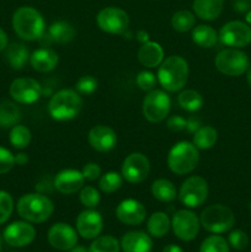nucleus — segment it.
I'll return each mask as SVG.
<instances>
[{
  "mask_svg": "<svg viewBox=\"0 0 251 252\" xmlns=\"http://www.w3.org/2000/svg\"><path fill=\"white\" fill-rule=\"evenodd\" d=\"M189 69L186 59L181 56H170L161 62L157 78L161 88L167 93H179L185 88Z\"/></svg>",
  "mask_w": 251,
  "mask_h": 252,
  "instance_id": "obj_1",
  "label": "nucleus"
},
{
  "mask_svg": "<svg viewBox=\"0 0 251 252\" xmlns=\"http://www.w3.org/2000/svg\"><path fill=\"white\" fill-rule=\"evenodd\" d=\"M12 27L15 33L24 41H37L43 37L46 24L38 10L21 6L12 15Z\"/></svg>",
  "mask_w": 251,
  "mask_h": 252,
  "instance_id": "obj_2",
  "label": "nucleus"
},
{
  "mask_svg": "<svg viewBox=\"0 0 251 252\" xmlns=\"http://www.w3.org/2000/svg\"><path fill=\"white\" fill-rule=\"evenodd\" d=\"M83 108V97L76 90L62 89L53 94L48 102V113L54 121H70Z\"/></svg>",
  "mask_w": 251,
  "mask_h": 252,
  "instance_id": "obj_3",
  "label": "nucleus"
},
{
  "mask_svg": "<svg viewBox=\"0 0 251 252\" xmlns=\"http://www.w3.org/2000/svg\"><path fill=\"white\" fill-rule=\"evenodd\" d=\"M53 212V202L41 193L24 194L17 202V213L30 223H44L51 218Z\"/></svg>",
  "mask_w": 251,
  "mask_h": 252,
  "instance_id": "obj_4",
  "label": "nucleus"
},
{
  "mask_svg": "<svg viewBox=\"0 0 251 252\" xmlns=\"http://www.w3.org/2000/svg\"><path fill=\"white\" fill-rule=\"evenodd\" d=\"M199 161L198 149L193 143H176L167 154V166L174 174L187 175L193 171Z\"/></svg>",
  "mask_w": 251,
  "mask_h": 252,
  "instance_id": "obj_5",
  "label": "nucleus"
},
{
  "mask_svg": "<svg viewBox=\"0 0 251 252\" xmlns=\"http://www.w3.org/2000/svg\"><path fill=\"white\" fill-rule=\"evenodd\" d=\"M201 225L213 234H223L230 230L235 224V216L224 204H212L204 208L199 217Z\"/></svg>",
  "mask_w": 251,
  "mask_h": 252,
  "instance_id": "obj_6",
  "label": "nucleus"
},
{
  "mask_svg": "<svg viewBox=\"0 0 251 252\" xmlns=\"http://www.w3.org/2000/svg\"><path fill=\"white\" fill-rule=\"evenodd\" d=\"M217 69L228 76L243 75L250 68V59L245 52L239 48H226L219 52L216 57Z\"/></svg>",
  "mask_w": 251,
  "mask_h": 252,
  "instance_id": "obj_7",
  "label": "nucleus"
},
{
  "mask_svg": "<svg viewBox=\"0 0 251 252\" xmlns=\"http://www.w3.org/2000/svg\"><path fill=\"white\" fill-rule=\"evenodd\" d=\"M171 100L164 90L149 91L142 103V112L145 120L152 123H160L169 116Z\"/></svg>",
  "mask_w": 251,
  "mask_h": 252,
  "instance_id": "obj_8",
  "label": "nucleus"
},
{
  "mask_svg": "<svg viewBox=\"0 0 251 252\" xmlns=\"http://www.w3.org/2000/svg\"><path fill=\"white\" fill-rule=\"evenodd\" d=\"M209 189L206 180L201 176H189L182 182L179 191V199L184 206L188 208H197L206 202Z\"/></svg>",
  "mask_w": 251,
  "mask_h": 252,
  "instance_id": "obj_9",
  "label": "nucleus"
},
{
  "mask_svg": "<svg viewBox=\"0 0 251 252\" xmlns=\"http://www.w3.org/2000/svg\"><path fill=\"white\" fill-rule=\"evenodd\" d=\"M96 22L101 31L111 34H125L129 26V16L121 7L107 6L100 10Z\"/></svg>",
  "mask_w": 251,
  "mask_h": 252,
  "instance_id": "obj_10",
  "label": "nucleus"
},
{
  "mask_svg": "<svg viewBox=\"0 0 251 252\" xmlns=\"http://www.w3.org/2000/svg\"><path fill=\"white\" fill-rule=\"evenodd\" d=\"M201 221L199 218L188 209H181L174 214L171 219V228L175 236L181 241H192L199 233Z\"/></svg>",
  "mask_w": 251,
  "mask_h": 252,
  "instance_id": "obj_11",
  "label": "nucleus"
},
{
  "mask_svg": "<svg viewBox=\"0 0 251 252\" xmlns=\"http://www.w3.org/2000/svg\"><path fill=\"white\" fill-rule=\"evenodd\" d=\"M218 37L225 46L241 48L251 43V27L243 21H229L221 26Z\"/></svg>",
  "mask_w": 251,
  "mask_h": 252,
  "instance_id": "obj_12",
  "label": "nucleus"
},
{
  "mask_svg": "<svg viewBox=\"0 0 251 252\" xmlns=\"http://www.w3.org/2000/svg\"><path fill=\"white\" fill-rule=\"evenodd\" d=\"M150 172L149 159L143 153H130L123 160L121 175L129 184H140Z\"/></svg>",
  "mask_w": 251,
  "mask_h": 252,
  "instance_id": "obj_13",
  "label": "nucleus"
},
{
  "mask_svg": "<svg viewBox=\"0 0 251 252\" xmlns=\"http://www.w3.org/2000/svg\"><path fill=\"white\" fill-rule=\"evenodd\" d=\"M42 86L33 78H17L11 83L9 94L14 101L24 105L33 103L42 96Z\"/></svg>",
  "mask_w": 251,
  "mask_h": 252,
  "instance_id": "obj_14",
  "label": "nucleus"
},
{
  "mask_svg": "<svg viewBox=\"0 0 251 252\" xmlns=\"http://www.w3.org/2000/svg\"><path fill=\"white\" fill-rule=\"evenodd\" d=\"M2 238L5 243L12 248H24L34 240L36 229L30 224V221H14L6 226Z\"/></svg>",
  "mask_w": 251,
  "mask_h": 252,
  "instance_id": "obj_15",
  "label": "nucleus"
},
{
  "mask_svg": "<svg viewBox=\"0 0 251 252\" xmlns=\"http://www.w3.org/2000/svg\"><path fill=\"white\" fill-rule=\"evenodd\" d=\"M48 243L59 251H69L78 244L76 230L66 223H56L48 230Z\"/></svg>",
  "mask_w": 251,
  "mask_h": 252,
  "instance_id": "obj_16",
  "label": "nucleus"
},
{
  "mask_svg": "<svg viewBox=\"0 0 251 252\" xmlns=\"http://www.w3.org/2000/svg\"><path fill=\"white\" fill-rule=\"evenodd\" d=\"M116 217L126 225H140L147 218V209L142 202L133 198L123 199L116 208Z\"/></svg>",
  "mask_w": 251,
  "mask_h": 252,
  "instance_id": "obj_17",
  "label": "nucleus"
},
{
  "mask_svg": "<svg viewBox=\"0 0 251 252\" xmlns=\"http://www.w3.org/2000/svg\"><path fill=\"white\" fill-rule=\"evenodd\" d=\"M103 229V220L101 214L94 209L83 211L76 218V231L86 240L96 239Z\"/></svg>",
  "mask_w": 251,
  "mask_h": 252,
  "instance_id": "obj_18",
  "label": "nucleus"
},
{
  "mask_svg": "<svg viewBox=\"0 0 251 252\" xmlns=\"http://www.w3.org/2000/svg\"><path fill=\"white\" fill-rule=\"evenodd\" d=\"M89 144L100 153H108L117 144V134L108 126L98 125L91 128L88 134Z\"/></svg>",
  "mask_w": 251,
  "mask_h": 252,
  "instance_id": "obj_19",
  "label": "nucleus"
},
{
  "mask_svg": "<svg viewBox=\"0 0 251 252\" xmlns=\"http://www.w3.org/2000/svg\"><path fill=\"white\" fill-rule=\"evenodd\" d=\"M84 179L81 171L75 169H65L59 171L54 177L53 185L62 194H74L84 187Z\"/></svg>",
  "mask_w": 251,
  "mask_h": 252,
  "instance_id": "obj_20",
  "label": "nucleus"
},
{
  "mask_svg": "<svg viewBox=\"0 0 251 252\" xmlns=\"http://www.w3.org/2000/svg\"><path fill=\"white\" fill-rule=\"evenodd\" d=\"M121 249L123 252H150L153 240L144 231H129L121 239Z\"/></svg>",
  "mask_w": 251,
  "mask_h": 252,
  "instance_id": "obj_21",
  "label": "nucleus"
},
{
  "mask_svg": "<svg viewBox=\"0 0 251 252\" xmlns=\"http://www.w3.org/2000/svg\"><path fill=\"white\" fill-rule=\"evenodd\" d=\"M59 57L53 49L39 48L30 56V64L39 73H49L58 65Z\"/></svg>",
  "mask_w": 251,
  "mask_h": 252,
  "instance_id": "obj_22",
  "label": "nucleus"
},
{
  "mask_svg": "<svg viewBox=\"0 0 251 252\" xmlns=\"http://www.w3.org/2000/svg\"><path fill=\"white\" fill-rule=\"evenodd\" d=\"M138 61L145 68H157L164 61V49L157 42L148 41L142 43L138 51Z\"/></svg>",
  "mask_w": 251,
  "mask_h": 252,
  "instance_id": "obj_23",
  "label": "nucleus"
},
{
  "mask_svg": "<svg viewBox=\"0 0 251 252\" xmlns=\"http://www.w3.org/2000/svg\"><path fill=\"white\" fill-rule=\"evenodd\" d=\"M223 0H193L194 15L204 21H213L220 16L223 11Z\"/></svg>",
  "mask_w": 251,
  "mask_h": 252,
  "instance_id": "obj_24",
  "label": "nucleus"
},
{
  "mask_svg": "<svg viewBox=\"0 0 251 252\" xmlns=\"http://www.w3.org/2000/svg\"><path fill=\"white\" fill-rule=\"evenodd\" d=\"M75 34L76 30L74 29L73 25L68 21H64V20L53 22L47 31V37H48L49 41L58 44L69 43V42L73 41Z\"/></svg>",
  "mask_w": 251,
  "mask_h": 252,
  "instance_id": "obj_25",
  "label": "nucleus"
},
{
  "mask_svg": "<svg viewBox=\"0 0 251 252\" xmlns=\"http://www.w3.org/2000/svg\"><path fill=\"white\" fill-rule=\"evenodd\" d=\"M170 228H171V220L164 212H155L148 219V233L153 238H162L169 233Z\"/></svg>",
  "mask_w": 251,
  "mask_h": 252,
  "instance_id": "obj_26",
  "label": "nucleus"
},
{
  "mask_svg": "<svg viewBox=\"0 0 251 252\" xmlns=\"http://www.w3.org/2000/svg\"><path fill=\"white\" fill-rule=\"evenodd\" d=\"M218 39V33L209 25H198L192 29V41L201 48H212Z\"/></svg>",
  "mask_w": 251,
  "mask_h": 252,
  "instance_id": "obj_27",
  "label": "nucleus"
},
{
  "mask_svg": "<svg viewBox=\"0 0 251 252\" xmlns=\"http://www.w3.org/2000/svg\"><path fill=\"white\" fill-rule=\"evenodd\" d=\"M152 194L157 201L169 203L177 197V189L171 181L166 179H157L152 185Z\"/></svg>",
  "mask_w": 251,
  "mask_h": 252,
  "instance_id": "obj_28",
  "label": "nucleus"
},
{
  "mask_svg": "<svg viewBox=\"0 0 251 252\" xmlns=\"http://www.w3.org/2000/svg\"><path fill=\"white\" fill-rule=\"evenodd\" d=\"M7 62L11 65V68L20 70L26 65L30 61V52L25 44L12 43L6 47V53H5Z\"/></svg>",
  "mask_w": 251,
  "mask_h": 252,
  "instance_id": "obj_29",
  "label": "nucleus"
},
{
  "mask_svg": "<svg viewBox=\"0 0 251 252\" xmlns=\"http://www.w3.org/2000/svg\"><path fill=\"white\" fill-rule=\"evenodd\" d=\"M218 139V132L212 126H201L193 133V144L197 149L208 150L216 145Z\"/></svg>",
  "mask_w": 251,
  "mask_h": 252,
  "instance_id": "obj_30",
  "label": "nucleus"
},
{
  "mask_svg": "<svg viewBox=\"0 0 251 252\" xmlns=\"http://www.w3.org/2000/svg\"><path fill=\"white\" fill-rule=\"evenodd\" d=\"M20 120H21V112L14 102L2 101L0 103V127H14L19 125Z\"/></svg>",
  "mask_w": 251,
  "mask_h": 252,
  "instance_id": "obj_31",
  "label": "nucleus"
},
{
  "mask_svg": "<svg viewBox=\"0 0 251 252\" xmlns=\"http://www.w3.org/2000/svg\"><path fill=\"white\" fill-rule=\"evenodd\" d=\"M177 103L180 107L188 112H196L203 106V96L196 90L186 89L182 90L177 96Z\"/></svg>",
  "mask_w": 251,
  "mask_h": 252,
  "instance_id": "obj_32",
  "label": "nucleus"
},
{
  "mask_svg": "<svg viewBox=\"0 0 251 252\" xmlns=\"http://www.w3.org/2000/svg\"><path fill=\"white\" fill-rule=\"evenodd\" d=\"M196 24V17L193 12L188 10H179L171 17V26L177 32L191 31Z\"/></svg>",
  "mask_w": 251,
  "mask_h": 252,
  "instance_id": "obj_33",
  "label": "nucleus"
},
{
  "mask_svg": "<svg viewBox=\"0 0 251 252\" xmlns=\"http://www.w3.org/2000/svg\"><path fill=\"white\" fill-rule=\"evenodd\" d=\"M9 140L12 147L16 149H25L31 143V132L25 126L16 125L10 130Z\"/></svg>",
  "mask_w": 251,
  "mask_h": 252,
  "instance_id": "obj_34",
  "label": "nucleus"
},
{
  "mask_svg": "<svg viewBox=\"0 0 251 252\" xmlns=\"http://www.w3.org/2000/svg\"><path fill=\"white\" fill-rule=\"evenodd\" d=\"M123 176L116 171H108L105 175H101L98 180V187L103 193L111 194L118 191L123 185Z\"/></svg>",
  "mask_w": 251,
  "mask_h": 252,
  "instance_id": "obj_35",
  "label": "nucleus"
},
{
  "mask_svg": "<svg viewBox=\"0 0 251 252\" xmlns=\"http://www.w3.org/2000/svg\"><path fill=\"white\" fill-rule=\"evenodd\" d=\"M121 244L111 235L97 236L91 243L89 252H120Z\"/></svg>",
  "mask_w": 251,
  "mask_h": 252,
  "instance_id": "obj_36",
  "label": "nucleus"
},
{
  "mask_svg": "<svg viewBox=\"0 0 251 252\" xmlns=\"http://www.w3.org/2000/svg\"><path fill=\"white\" fill-rule=\"evenodd\" d=\"M199 252H230L229 243L219 235H212L204 239L201 244Z\"/></svg>",
  "mask_w": 251,
  "mask_h": 252,
  "instance_id": "obj_37",
  "label": "nucleus"
},
{
  "mask_svg": "<svg viewBox=\"0 0 251 252\" xmlns=\"http://www.w3.org/2000/svg\"><path fill=\"white\" fill-rule=\"evenodd\" d=\"M79 199H80V203L83 204L86 208L94 209L95 207L98 206L101 201L100 192L93 186H84L80 189V194H79Z\"/></svg>",
  "mask_w": 251,
  "mask_h": 252,
  "instance_id": "obj_38",
  "label": "nucleus"
},
{
  "mask_svg": "<svg viewBox=\"0 0 251 252\" xmlns=\"http://www.w3.org/2000/svg\"><path fill=\"white\" fill-rule=\"evenodd\" d=\"M98 81L95 76L93 75H84L78 79L75 84V90L78 91L80 95L89 96L91 94L95 93L97 90Z\"/></svg>",
  "mask_w": 251,
  "mask_h": 252,
  "instance_id": "obj_39",
  "label": "nucleus"
},
{
  "mask_svg": "<svg viewBox=\"0 0 251 252\" xmlns=\"http://www.w3.org/2000/svg\"><path fill=\"white\" fill-rule=\"evenodd\" d=\"M14 211V199L11 194L0 189V224H4Z\"/></svg>",
  "mask_w": 251,
  "mask_h": 252,
  "instance_id": "obj_40",
  "label": "nucleus"
},
{
  "mask_svg": "<svg viewBox=\"0 0 251 252\" xmlns=\"http://www.w3.org/2000/svg\"><path fill=\"white\" fill-rule=\"evenodd\" d=\"M135 83H137V86L140 90L149 93V91L154 90L155 86H157V78L152 71L142 70L140 73H138L137 78H135Z\"/></svg>",
  "mask_w": 251,
  "mask_h": 252,
  "instance_id": "obj_41",
  "label": "nucleus"
},
{
  "mask_svg": "<svg viewBox=\"0 0 251 252\" xmlns=\"http://www.w3.org/2000/svg\"><path fill=\"white\" fill-rule=\"evenodd\" d=\"M228 243L229 245L233 249H235V250H245L249 245V236L248 234L243 230H233L229 234Z\"/></svg>",
  "mask_w": 251,
  "mask_h": 252,
  "instance_id": "obj_42",
  "label": "nucleus"
},
{
  "mask_svg": "<svg viewBox=\"0 0 251 252\" xmlns=\"http://www.w3.org/2000/svg\"><path fill=\"white\" fill-rule=\"evenodd\" d=\"M15 165V155L6 148L0 147V175L7 174Z\"/></svg>",
  "mask_w": 251,
  "mask_h": 252,
  "instance_id": "obj_43",
  "label": "nucleus"
},
{
  "mask_svg": "<svg viewBox=\"0 0 251 252\" xmlns=\"http://www.w3.org/2000/svg\"><path fill=\"white\" fill-rule=\"evenodd\" d=\"M81 174H83L84 179L88 180V181H95L101 177L102 170H101L100 165L96 164V162H88L86 165H84Z\"/></svg>",
  "mask_w": 251,
  "mask_h": 252,
  "instance_id": "obj_44",
  "label": "nucleus"
},
{
  "mask_svg": "<svg viewBox=\"0 0 251 252\" xmlns=\"http://www.w3.org/2000/svg\"><path fill=\"white\" fill-rule=\"evenodd\" d=\"M187 120L186 118L181 117V116H171L170 118H167L166 126L171 132H182V130L186 129Z\"/></svg>",
  "mask_w": 251,
  "mask_h": 252,
  "instance_id": "obj_45",
  "label": "nucleus"
},
{
  "mask_svg": "<svg viewBox=\"0 0 251 252\" xmlns=\"http://www.w3.org/2000/svg\"><path fill=\"white\" fill-rule=\"evenodd\" d=\"M202 126L201 121L197 117H189L187 118V125H186V130L188 133H192L193 134L197 129Z\"/></svg>",
  "mask_w": 251,
  "mask_h": 252,
  "instance_id": "obj_46",
  "label": "nucleus"
},
{
  "mask_svg": "<svg viewBox=\"0 0 251 252\" xmlns=\"http://www.w3.org/2000/svg\"><path fill=\"white\" fill-rule=\"evenodd\" d=\"M233 6L234 10L238 12H248L250 10V2L249 0H235Z\"/></svg>",
  "mask_w": 251,
  "mask_h": 252,
  "instance_id": "obj_47",
  "label": "nucleus"
},
{
  "mask_svg": "<svg viewBox=\"0 0 251 252\" xmlns=\"http://www.w3.org/2000/svg\"><path fill=\"white\" fill-rule=\"evenodd\" d=\"M6 47H7V34L5 33L4 30L0 27V52L6 49Z\"/></svg>",
  "mask_w": 251,
  "mask_h": 252,
  "instance_id": "obj_48",
  "label": "nucleus"
},
{
  "mask_svg": "<svg viewBox=\"0 0 251 252\" xmlns=\"http://www.w3.org/2000/svg\"><path fill=\"white\" fill-rule=\"evenodd\" d=\"M27 161H29V157H27L26 154H24V153H20V154L15 155V164L17 165H25L27 164Z\"/></svg>",
  "mask_w": 251,
  "mask_h": 252,
  "instance_id": "obj_49",
  "label": "nucleus"
},
{
  "mask_svg": "<svg viewBox=\"0 0 251 252\" xmlns=\"http://www.w3.org/2000/svg\"><path fill=\"white\" fill-rule=\"evenodd\" d=\"M161 252H184L181 248H180L179 245H175V244H170V245L165 246L164 249H162Z\"/></svg>",
  "mask_w": 251,
  "mask_h": 252,
  "instance_id": "obj_50",
  "label": "nucleus"
},
{
  "mask_svg": "<svg viewBox=\"0 0 251 252\" xmlns=\"http://www.w3.org/2000/svg\"><path fill=\"white\" fill-rule=\"evenodd\" d=\"M137 39L139 42H142V43H145V42L149 41V34L145 31H139L137 33Z\"/></svg>",
  "mask_w": 251,
  "mask_h": 252,
  "instance_id": "obj_51",
  "label": "nucleus"
},
{
  "mask_svg": "<svg viewBox=\"0 0 251 252\" xmlns=\"http://www.w3.org/2000/svg\"><path fill=\"white\" fill-rule=\"evenodd\" d=\"M69 252H89V249L84 248V246L75 245L73 249H71V250H69Z\"/></svg>",
  "mask_w": 251,
  "mask_h": 252,
  "instance_id": "obj_52",
  "label": "nucleus"
},
{
  "mask_svg": "<svg viewBox=\"0 0 251 252\" xmlns=\"http://www.w3.org/2000/svg\"><path fill=\"white\" fill-rule=\"evenodd\" d=\"M245 21H246V24L250 25V26H251V10H249V11L246 12V15H245Z\"/></svg>",
  "mask_w": 251,
  "mask_h": 252,
  "instance_id": "obj_53",
  "label": "nucleus"
},
{
  "mask_svg": "<svg viewBox=\"0 0 251 252\" xmlns=\"http://www.w3.org/2000/svg\"><path fill=\"white\" fill-rule=\"evenodd\" d=\"M246 79H248L249 86H250V88H251V68L248 69V76H246Z\"/></svg>",
  "mask_w": 251,
  "mask_h": 252,
  "instance_id": "obj_54",
  "label": "nucleus"
},
{
  "mask_svg": "<svg viewBox=\"0 0 251 252\" xmlns=\"http://www.w3.org/2000/svg\"><path fill=\"white\" fill-rule=\"evenodd\" d=\"M0 252H1V238H0Z\"/></svg>",
  "mask_w": 251,
  "mask_h": 252,
  "instance_id": "obj_55",
  "label": "nucleus"
}]
</instances>
